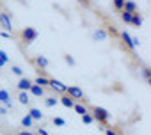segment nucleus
Segmentation results:
<instances>
[{"instance_id": "9", "label": "nucleus", "mask_w": 151, "mask_h": 135, "mask_svg": "<svg viewBox=\"0 0 151 135\" xmlns=\"http://www.w3.org/2000/svg\"><path fill=\"white\" fill-rule=\"evenodd\" d=\"M29 94H32V96H36V98H43V96H45V89L39 87V85H36V84H32V87L29 89Z\"/></svg>"}, {"instance_id": "19", "label": "nucleus", "mask_w": 151, "mask_h": 135, "mask_svg": "<svg viewBox=\"0 0 151 135\" xmlns=\"http://www.w3.org/2000/svg\"><path fill=\"white\" fill-rule=\"evenodd\" d=\"M80 117H82V123H84V124H93V123H94V117H93L91 112H87V114H84V116H80Z\"/></svg>"}, {"instance_id": "29", "label": "nucleus", "mask_w": 151, "mask_h": 135, "mask_svg": "<svg viewBox=\"0 0 151 135\" xmlns=\"http://www.w3.org/2000/svg\"><path fill=\"white\" fill-rule=\"evenodd\" d=\"M4 114H7V108H6V107H2V105H0V116H4Z\"/></svg>"}, {"instance_id": "8", "label": "nucleus", "mask_w": 151, "mask_h": 135, "mask_svg": "<svg viewBox=\"0 0 151 135\" xmlns=\"http://www.w3.org/2000/svg\"><path fill=\"white\" fill-rule=\"evenodd\" d=\"M32 82H34L36 85L43 87V89L50 85V78H48V77H45V75H37V77H36V80H32Z\"/></svg>"}, {"instance_id": "32", "label": "nucleus", "mask_w": 151, "mask_h": 135, "mask_svg": "<svg viewBox=\"0 0 151 135\" xmlns=\"http://www.w3.org/2000/svg\"><path fill=\"white\" fill-rule=\"evenodd\" d=\"M80 2H84V4H86V6H87V4H89V2H87V0H80Z\"/></svg>"}, {"instance_id": "7", "label": "nucleus", "mask_w": 151, "mask_h": 135, "mask_svg": "<svg viewBox=\"0 0 151 135\" xmlns=\"http://www.w3.org/2000/svg\"><path fill=\"white\" fill-rule=\"evenodd\" d=\"M32 84H34V82H32L30 78L22 77V78L18 80V89H20V91H27V93H29V89L32 87Z\"/></svg>"}, {"instance_id": "24", "label": "nucleus", "mask_w": 151, "mask_h": 135, "mask_svg": "<svg viewBox=\"0 0 151 135\" xmlns=\"http://www.w3.org/2000/svg\"><path fill=\"white\" fill-rule=\"evenodd\" d=\"M52 123H53L55 126H64V124H66V121H64L62 117H53V119H52Z\"/></svg>"}, {"instance_id": "15", "label": "nucleus", "mask_w": 151, "mask_h": 135, "mask_svg": "<svg viewBox=\"0 0 151 135\" xmlns=\"http://www.w3.org/2000/svg\"><path fill=\"white\" fill-rule=\"evenodd\" d=\"M34 64H37L39 68H43V70H45V68H48V59L43 57V55H37V57L34 59Z\"/></svg>"}, {"instance_id": "2", "label": "nucleus", "mask_w": 151, "mask_h": 135, "mask_svg": "<svg viewBox=\"0 0 151 135\" xmlns=\"http://www.w3.org/2000/svg\"><path fill=\"white\" fill-rule=\"evenodd\" d=\"M91 110H93V117H94V121H98V123H101V124H109V117H110V114H109V110L107 108H103V107H91Z\"/></svg>"}, {"instance_id": "13", "label": "nucleus", "mask_w": 151, "mask_h": 135, "mask_svg": "<svg viewBox=\"0 0 151 135\" xmlns=\"http://www.w3.org/2000/svg\"><path fill=\"white\" fill-rule=\"evenodd\" d=\"M73 110L77 112L78 116H84V114H87L89 112V108H87V105H84V103H75V107H73Z\"/></svg>"}, {"instance_id": "1", "label": "nucleus", "mask_w": 151, "mask_h": 135, "mask_svg": "<svg viewBox=\"0 0 151 135\" xmlns=\"http://www.w3.org/2000/svg\"><path fill=\"white\" fill-rule=\"evenodd\" d=\"M37 36H39V32H37L34 27H25V29H22V30H20V41H22V45H23V46L32 45V43L37 39Z\"/></svg>"}, {"instance_id": "26", "label": "nucleus", "mask_w": 151, "mask_h": 135, "mask_svg": "<svg viewBox=\"0 0 151 135\" xmlns=\"http://www.w3.org/2000/svg\"><path fill=\"white\" fill-rule=\"evenodd\" d=\"M64 60H66V62H69V64H75V60H73V57H71V55H68V53L64 55Z\"/></svg>"}, {"instance_id": "11", "label": "nucleus", "mask_w": 151, "mask_h": 135, "mask_svg": "<svg viewBox=\"0 0 151 135\" xmlns=\"http://www.w3.org/2000/svg\"><path fill=\"white\" fill-rule=\"evenodd\" d=\"M29 116L32 117V121H41V119L45 117V114H43L39 108H30V110H29Z\"/></svg>"}, {"instance_id": "25", "label": "nucleus", "mask_w": 151, "mask_h": 135, "mask_svg": "<svg viewBox=\"0 0 151 135\" xmlns=\"http://www.w3.org/2000/svg\"><path fill=\"white\" fill-rule=\"evenodd\" d=\"M13 73H14V75H18L20 78L23 77V70H22V68H20V66H13Z\"/></svg>"}, {"instance_id": "23", "label": "nucleus", "mask_w": 151, "mask_h": 135, "mask_svg": "<svg viewBox=\"0 0 151 135\" xmlns=\"http://www.w3.org/2000/svg\"><path fill=\"white\" fill-rule=\"evenodd\" d=\"M57 103H59V98H55V96H52V98H46V100H45V105H46V107H55Z\"/></svg>"}, {"instance_id": "28", "label": "nucleus", "mask_w": 151, "mask_h": 135, "mask_svg": "<svg viewBox=\"0 0 151 135\" xmlns=\"http://www.w3.org/2000/svg\"><path fill=\"white\" fill-rule=\"evenodd\" d=\"M37 135H48V131H46L45 128H39V130H37Z\"/></svg>"}, {"instance_id": "22", "label": "nucleus", "mask_w": 151, "mask_h": 135, "mask_svg": "<svg viewBox=\"0 0 151 135\" xmlns=\"http://www.w3.org/2000/svg\"><path fill=\"white\" fill-rule=\"evenodd\" d=\"M32 123H34V121H32V117H30L29 114L22 117V126H25V128H29V126H32Z\"/></svg>"}, {"instance_id": "14", "label": "nucleus", "mask_w": 151, "mask_h": 135, "mask_svg": "<svg viewBox=\"0 0 151 135\" xmlns=\"http://www.w3.org/2000/svg\"><path fill=\"white\" fill-rule=\"evenodd\" d=\"M123 11H128V13H137L139 9H137V4H135V2H132V0H126V2H124V7H123Z\"/></svg>"}, {"instance_id": "21", "label": "nucleus", "mask_w": 151, "mask_h": 135, "mask_svg": "<svg viewBox=\"0 0 151 135\" xmlns=\"http://www.w3.org/2000/svg\"><path fill=\"white\" fill-rule=\"evenodd\" d=\"M132 14L133 13H128V11H121V20L124 23H132Z\"/></svg>"}, {"instance_id": "17", "label": "nucleus", "mask_w": 151, "mask_h": 135, "mask_svg": "<svg viewBox=\"0 0 151 135\" xmlns=\"http://www.w3.org/2000/svg\"><path fill=\"white\" fill-rule=\"evenodd\" d=\"M0 101H2V103H9L11 101V96H9V93L6 91V89H0Z\"/></svg>"}, {"instance_id": "30", "label": "nucleus", "mask_w": 151, "mask_h": 135, "mask_svg": "<svg viewBox=\"0 0 151 135\" xmlns=\"http://www.w3.org/2000/svg\"><path fill=\"white\" fill-rule=\"evenodd\" d=\"M18 135H32V133H30V131H27V130H23V131H20Z\"/></svg>"}, {"instance_id": "31", "label": "nucleus", "mask_w": 151, "mask_h": 135, "mask_svg": "<svg viewBox=\"0 0 151 135\" xmlns=\"http://www.w3.org/2000/svg\"><path fill=\"white\" fill-rule=\"evenodd\" d=\"M4 64H6V60H4V59H0V68H2Z\"/></svg>"}, {"instance_id": "10", "label": "nucleus", "mask_w": 151, "mask_h": 135, "mask_svg": "<svg viewBox=\"0 0 151 135\" xmlns=\"http://www.w3.org/2000/svg\"><path fill=\"white\" fill-rule=\"evenodd\" d=\"M59 101H60V103H62L66 108H73V107H75V101H73V100H71L68 94H62V96L59 98Z\"/></svg>"}, {"instance_id": "20", "label": "nucleus", "mask_w": 151, "mask_h": 135, "mask_svg": "<svg viewBox=\"0 0 151 135\" xmlns=\"http://www.w3.org/2000/svg\"><path fill=\"white\" fill-rule=\"evenodd\" d=\"M124 2H126V0H112V6H114V9L116 11H123V7H124Z\"/></svg>"}, {"instance_id": "12", "label": "nucleus", "mask_w": 151, "mask_h": 135, "mask_svg": "<svg viewBox=\"0 0 151 135\" xmlns=\"http://www.w3.org/2000/svg\"><path fill=\"white\" fill-rule=\"evenodd\" d=\"M18 101H20L22 105H29V101H30V94H29L27 91H20V93H18Z\"/></svg>"}, {"instance_id": "18", "label": "nucleus", "mask_w": 151, "mask_h": 135, "mask_svg": "<svg viewBox=\"0 0 151 135\" xmlns=\"http://www.w3.org/2000/svg\"><path fill=\"white\" fill-rule=\"evenodd\" d=\"M93 36H94V39H98V41H103V39H107V32H105L103 29H98V30H96Z\"/></svg>"}, {"instance_id": "27", "label": "nucleus", "mask_w": 151, "mask_h": 135, "mask_svg": "<svg viewBox=\"0 0 151 135\" xmlns=\"http://www.w3.org/2000/svg\"><path fill=\"white\" fill-rule=\"evenodd\" d=\"M105 135H117V133H116L112 128H107V130H105Z\"/></svg>"}, {"instance_id": "16", "label": "nucleus", "mask_w": 151, "mask_h": 135, "mask_svg": "<svg viewBox=\"0 0 151 135\" xmlns=\"http://www.w3.org/2000/svg\"><path fill=\"white\" fill-rule=\"evenodd\" d=\"M130 25H133V27H140V25H142V16H140L139 11L132 14V23H130Z\"/></svg>"}, {"instance_id": "6", "label": "nucleus", "mask_w": 151, "mask_h": 135, "mask_svg": "<svg viewBox=\"0 0 151 135\" xmlns=\"http://www.w3.org/2000/svg\"><path fill=\"white\" fill-rule=\"evenodd\" d=\"M119 36H121V39H123V41L126 43V46H128V48H130V50L133 52V50H135V46H137V45H135V39H132V36H130V34H128L126 30H124V32H121Z\"/></svg>"}, {"instance_id": "3", "label": "nucleus", "mask_w": 151, "mask_h": 135, "mask_svg": "<svg viewBox=\"0 0 151 135\" xmlns=\"http://www.w3.org/2000/svg\"><path fill=\"white\" fill-rule=\"evenodd\" d=\"M64 94H68L75 103H78V101H86V94H84V91L80 89V87H77V85H69V87H66V93Z\"/></svg>"}, {"instance_id": "4", "label": "nucleus", "mask_w": 151, "mask_h": 135, "mask_svg": "<svg viewBox=\"0 0 151 135\" xmlns=\"http://www.w3.org/2000/svg\"><path fill=\"white\" fill-rule=\"evenodd\" d=\"M0 25H2L6 30H13V22H11V18H9V14L6 13V11H2L0 13Z\"/></svg>"}, {"instance_id": "5", "label": "nucleus", "mask_w": 151, "mask_h": 135, "mask_svg": "<svg viewBox=\"0 0 151 135\" xmlns=\"http://www.w3.org/2000/svg\"><path fill=\"white\" fill-rule=\"evenodd\" d=\"M50 87H52L53 91H57V93H62V94H64V93H66V87H68V85H66V84H62L60 80L50 78Z\"/></svg>"}]
</instances>
